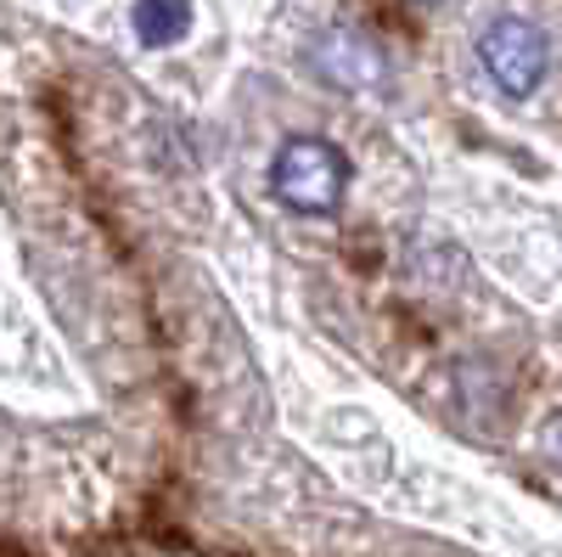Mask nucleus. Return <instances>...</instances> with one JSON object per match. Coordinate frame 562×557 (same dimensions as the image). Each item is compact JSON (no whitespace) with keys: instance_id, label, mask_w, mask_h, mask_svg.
Instances as JSON below:
<instances>
[{"instance_id":"nucleus-3","label":"nucleus","mask_w":562,"mask_h":557,"mask_svg":"<svg viewBox=\"0 0 562 557\" xmlns=\"http://www.w3.org/2000/svg\"><path fill=\"white\" fill-rule=\"evenodd\" d=\"M315 74L326 85H338V90H378L389 79V63H383V52L366 34L333 29V34L315 40Z\"/></svg>"},{"instance_id":"nucleus-2","label":"nucleus","mask_w":562,"mask_h":557,"mask_svg":"<svg viewBox=\"0 0 562 557\" xmlns=\"http://www.w3.org/2000/svg\"><path fill=\"white\" fill-rule=\"evenodd\" d=\"M479 57L506 97H535L551 68V40L529 18H495L479 40Z\"/></svg>"},{"instance_id":"nucleus-1","label":"nucleus","mask_w":562,"mask_h":557,"mask_svg":"<svg viewBox=\"0 0 562 557\" xmlns=\"http://www.w3.org/2000/svg\"><path fill=\"white\" fill-rule=\"evenodd\" d=\"M270 192L299 214H333L349 192V158L321 135H293L270 164Z\"/></svg>"},{"instance_id":"nucleus-4","label":"nucleus","mask_w":562,"mask_h":557,"mask_svg":"<svg viewBox=\"0 0 562 557\" xmlns=\"http://www.w3.org/2000/svg\"><path fill=\"white\" fill-rule=\"evenodd\" d=\"M130 23H135L140 45H175L192 29V0H135Z\"/></svg>"}]
</instances>
